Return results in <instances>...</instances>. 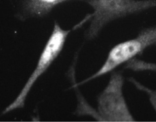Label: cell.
I'll return each instance as SVG.
<instances>
[{
    "label": "cell",
    "mask_w": 156,
    "mask_h": 122,
    "mask_svg": "<svg viewBox=\"0 0 156 122\" xmlns=\"http://www.w3.org/2000/svg\"><path fill=\"white\" fill-rule=\"evenodd\" d=\"M94 9L87 37L95 39L109 22L156 7V0H87Z\"/></svg>",
    "instance_id": "cell-1"
},
{
    "label": "cell",
    "mask_w": 156,
    "mask_h": 122,
    "mask_svg": "<svg viewBox=\"0 0 156 122\" xmlns=\"http://www.w3.org/2000/svg\"><path fill=\"white\" fill-rule=\"evenodd\" d=\"M156 46V26L141 30L135 38L122 42L114 46L99 70L78 85L97 78L113 71L120 66L142 54L146 49Z\"/></svg>",
    "instance_id": "cell-2"
},
{
    "label": "cell",
    "mask_w": 156,
    "mask_h": 122,
    "mask_svg": "<svg viewBox=\"0 0 156 122\" xmlns=\"http://www.w3.org/2000/svg\"><path fill=\"white\" fill-rule=\"evenodd\" d=\"M107 85L98 98V112L104 122H134L123 94L124 78L112 72Z\"/></svg>",
    "instance_id": "cell-3"
},
{
    "label": "cell",
    "mask_w": 156,
    "mask_h": 122,
    "mask_svg": "<svg viewBox=\"0 0 156 122\" xmlns=\"http://www.w3.org/2000/svg\"><path fill=\"white\" fill-rule=\"evenodd\" d=\"M69 30H65L55 22L53 32L45 45L36 68L30 77L25 86L15 100L6 107L3 114L17 108H22L25 104L27 96L37 79L48 69L51 63L62 51Z\"/></svg>",
    "instance_id": "cell-4"
},
{
    "label": "cell",
    "mask_w": 156,
    "mask_h": 122,
    "mask_svg": "<svg viewBox=\"0 0 156 122\" xmlns=\"http://www.w3.org/2000/svg\"><path fill=\"white\" fill-rule=\"evenodd\" d=\"M69 0H25L24 10L33 16H43L50 13L55 6Z\"/></svg>",
    "instance_id": "cell-5"
},
{
    "label": "cell",
    "mask_w": 156,
    "mask_h": 122,
    "mask_svg": "<svg viewBox=\"0 0 156 122\" xmlns=\"http://www.w3.org/2000/svg\"><path fill=\"white\" fill-rule=\"evenodd\" d=\"M128 80L135 86L136 89L145 92L148 95L149 101L156 112V90H153L145 86L133 77H130Z\"/></svg>",
    "instance_id": "cell-6"
},
{
    "label": "cell",
    "mask_w": 156,
    "mask_h": 122,
    "mask_svg": "<svg viewBox=\"0 0 156 122\" xmlns=\"http://www.w3.org/2000/svg\"><path fill=\"white\" fill-rule=\"evenodd\" d=\"M153 71H154L156 72V63H154V66Z\"/></svg>",
    "instance_id": "cell-7"
}]
</instances>
